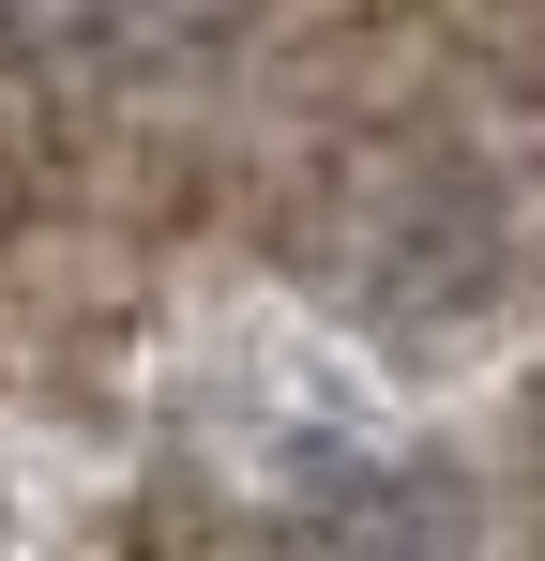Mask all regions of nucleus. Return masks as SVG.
Segmentation results:
<instances>
[]
</instances>
